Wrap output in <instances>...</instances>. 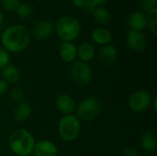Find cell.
I'll return each instance as SVG.
<instances>
[{"mask_svg": "<svg viewBox=\"0 0 157 156\" xmlns=\"http://www.w3.org/2000/svg\"><path fill=\"white\" fill-rule=\"evenodd\" d=\"M30 32L23 25H12L6 28L1 36V46L9 53H20L30 42Z\"/></svg>", "mask_w": 157, "mask_h": 156, "instance_id": "obj_1", "label": "cell"}, {"mask_svg": "<svg viewBox=\"0 0 157 156\" xmlns=\"http://www.w3.org/2000/svg\"><path fill=\"white\" fill-rule=\"evenodd\" d=\"M35 143L32 133L25 129L15 130L8 138L9 149L17 156L31 155Z\"/></svg>", "mask_w": 157, "mask_h": 156, "instance_id": "obj_2", "label": "cell"}, {"mask_svg": "<svg viewBox=\"0 0 157 156\" xmlns=\"http://www.w3.org/2000/svg\"><path fill=\"white\" fill-rule=\"evenodd\" d=\"M54 29L58 37L63 42H73L80 35L82 26L76 17L65 15L56 20Z\"/></svg>", "mask_w": 157, "mask_h": 156, "instance_id": "obj_3", "label": "cell"}, {"mask_svg": "<svg viewBox=\"0 0 157 156\" xmlns=\"http://www.w3.org/2000/svg\"><path fill=\"white\" fill-rule=\"evenodd\" d=\"M103 104L99 97L96 96L86 97L76 104L75 115L80 121L90 122L96 120L102 112Z\"/></svg>", "mask_w": 157, "mask_h": 156, "instance_id": "obj_4", "label": "cell"}, {"mask_svg": "<svg viewBox=\"0 0 157 156\" xmlns=\"http://www.w3.org/2000/svg\"><path fill=\"white\" fill-rule=\"evenodd\" d=\"M81 131V121L75 114L63 115L58 123V133L65 143H72L77 139Z\"/></svg>", "mask_w": 157, "mask_h": 156, "instance_id": "obj_5", "label": "cell"}, {"mask_svg": "<svg viewBox=\"0 0 157 156\" xmlns=\"http://www.w3.org/2000/svg\"><path fill=\"white\" fill-rule=\"evenodd\" d=\"M69 75L75 86L85 87L88 86L92 80V69L89 63L76 60L70 67Z\"/></svg>", "mask_w": 157, "mask_h": 156, "instance_id": "obj_6", "label": "cell"}, {"mask_svg": "<svg viewBox=\"0 0 157 156\" xmlns=\"http://www.w3.org/2000/svg\"><path fill=\"white\" fill-rule=\"evenodd\" d=\"M152 96L145 90H138L133 92L128 100L129 108L134 113H143L146 111L152 103Z\"/></svg>", "mask_w": 157, "mask_h": 156, "instance_id": "obj_7", "label": "cell"}, {"mask_svg": "<svg viewBox=\"0 0 157 156\" xmlns=\"http://www.w3.org/2000/svg\"><path fill=\"white\" fill-rule=\"evenodd\" d=\"M126 43L131 50L140 52L146 48L147 39L143 31L130 29L126 34Z\"/></svg>", "mask_w": 157, "mask_h": 156, "instance_id": "obj_8", "label": "cell"}, {"mask_svg": "<svg viewBox=\"0 0 157 156\" xmlns=\"http://www.w3.org/2000/svg\"><path fill=\"white\" fill-rule=\"evenodd\" d=\"M118 59V51L117 49L111 45L102 46L98 54V61L99 64L105 68H109L113 66Z\"/></svg>", "mask_w": 157, "mask_h": 156, "instance_id": "obj_9", "label": "cell"}, {"mask_svg": "<svg viewBox=\"0 0 157 156\" xmlns=\"http://www.w3.org/2000/svg\"><path fill=\"white\" fill-rule=\"evenodd\" d=\"M54 31L53 24L49 20H40L32 28L30 35L36 40H46L50 38Z\"/></svg>", "mask_w": 157, "mask_h": 156, "instance_id": "obj_10", "label": "cell"}, {"mask_svg": "<svg viewBox=\"0 0 157 156\" xmlns=\"http://www.w3.org/2000/svg\"><path fill=\"white\" fill-rule=\"evenodd\" d=\"M55 105L57 109L63 115H71L75 113L76 102L74 97L68 94H61L57 97Z\"/></svg>", "mask_w": 157, "mask_h": 156, "instance_id": "obj_11", "label": "cell"}, {"mask_svg": "<svg viewBox=\"0 0 157 156\" xmlns=\"http://www.w3.org/2000/svg\"><path fill=\"white\" fill-rule=\"evenodd\" d=\"M32 154L34 156H57L58 148L50 140H40L35 143Z\"/></svg>", "mask_w": 157, "mask_h": 156, "instance_id": "obj_12", "label": "cell"}, {"mask_svg": "<svg viewBox=\"0 0 157 156\" xmlns=\"http://www.w3.org/2000/svg\"><path fill=\"white\" fill-rule=\"evenodd\" d=\"M59 55L63 62L73 63L77 59V47L74 42H63L59 48Z\"/></svg>", "mask_w": 157, "mask_h": 156, "instance_id": "obj_13", "label": "cell"}, {"mask_svg": "<svg viewBox=\"0 0 157 156\" xmlns=\"http://www.w3.org/2000/svg\"><path fill=\"white\" fill-rule=\"evenodd\" d=\"M32 114V107L28 101L17 103L13 108V118L16 121L24 122Z\"/></svg>", "mask_w": 157, "mask_h": 156, "instance_id": "obj_14", "label": "cell"}, {"mask_svg": "<svg viewBox=\"0 0 157 156\" xmlns=\"http://www.w3.org/2000/svg\"><path fill=\"white\" fill-rule=\"evenodd\" d=\"M128 26L131 29L143 31L147 28V18L146 15L141 11H135L129 16L127 18Z\"/></svg>", "mask_w": 157, "mask_h": 156, "instance_id": "obj_15", "label": "cell"}, {"mask_svg": "<svg viewBox=\"0 0 157 156\" xmlns=\"http://www.w3.org/2000/svg\"><path fill=\"white\" fill-rule=\"evenodd\" d=\"M91 38L96 44L100 45L101 47L105 45H109L112 41L111 32L108 29L102 27L94 29L91 32Z\"/></svg>", "mask_w": 157, "mask_h": 156, "instance_id": "obj_16", "label": "cell"}, {"mask_svg": "<svg viewBox=\"0 0 157 156\" xmlns=\"http://www.w3.org/2000/svg\"><path fill=\"white\" fill-rule=\"evenodd\" d=\"M96 56V49L89 42H83L77 47V58L84 63L91 62Z\"/></svg>", "mask_w": 157, "mask_h": 156, "instance_id": "obj_17", "label": "cell"}, {"mask_svg": "<svg viewBox=\"0 0 157 156\" xmlns=\"http://www.w3.org/2000/svg\"><path fill=\"white\" fill-rule=\"evenodd\" d=\"M141 147L147 153H153L155 151L157 146L156 136L152 131H145L140 139Z\"/></svg>", "mask_w": 157, "mask_h": 156, "instance_id": "obj_18", "label": "cell"}, {"mask_svg": "<svg viewBox=\"0 0 157 156\" xmlns=\"http://www.w3.org/2000/svg\"><path fill=\"white\" fill-rule=\"evenodd\" d=\"M1 71V78L4 79L8 85H14L17 83L20 77L19 70L14 64L8 63Z\"/></svg>", "mask_w": 157, "mask_h": 156, "instance_id": "obj_19", "label": "cell"}, {"mask_svg": "<svg viewBox=\"0 0 157 156\" xmlns=\"http://www.w3.org/2000/svg\"><path fill=\"white\" fill-rule=\"evenodd\" d=\"M92 16L94 20L101 26L109 25L111 19V16L109 9L104 6H98L97 9L92 13Z\"/></svg>", "mask_w": 157, "mask_h": 156, "instance_id": "obj_20", "label": "cell"}, {"mask_svg": "<svg viewBox=\"0 0 157 156\" xmlns=\"http://www.w3.org/2000/svg\"><path fill=\"white\" fill-rule=\"evenodd\" d=\"M147 28L153 35L157 34V8L152 9L147 12Z\"/></svg>", "mask_w": 157, "mask_h": 156, "instance_id": "obj_21", "label": "cell"}, {"mask_svg": "<svg viewBox=\"0 0 157 156\" xmlns=\"http://www.w3.org/2000/svg\"><path fill=\"white\" fill-rule=\"evenodd\" d=\"M15 12L19 17L26 18V17H29L33 14V8H32L31 5L29 3L21 2Z\"/></svg>", "mask_w": 157, "mask_h": 156, "instance_id": "obj_22", "label": "cell"}, {"mask_svg": "<svg viewBox=\"0 0 157 156\" xmlns=\"http://www.w3.org/2000/svg\"><path fill=\"white\" fill-rule=\"evenodd\" d=\"M26 94L24 90L20 87H15L9 92V98L15 103H20L25 100Z\"/></svg>", "mask_w": 157, "mask_h": 156, "instance_id": "obj_23", "label": "cell"}, {"mask_svg": "<svg viewBox=\"0 0 157 156\" xmlns=\"http://www.w3.org/2000/svg\"><path fill=\"white\" fill-rule=\"evenodd\" d=\"M20 3L21 0H1L3 8L9 12H15Z\"/></svg>", "mask_w": 157, "mask_h": 156, "instance_id": "obj_24", "label": "cell"}, {"mask_svg": "<svg viewBox=\"0 0 157 156\" xmlns=\"http://www.w3.org/2000/svg\"><path fill=\"white\" fill-rule=\"evenodd\" d=\"M10 62V55L1 45H0V70L6 66Z\"/></svg>", "mask_w": 157, "mask_h": 156, "instance_id": "obj_25", "label": "cell"}, {"mask_svg": "<svg viewBox=\"0 0 157 156\" xmlns=\"http://www.w3.org/2000/svg\"><path fill=\"white\" fill-rule=\"evenodd\" d=\"M140 6L146 12L157 8V0H140Z\"/></svg>", "mask_w": 157, "mask_h": 156, "instance_id": "obj_26", "label": "cell"}, {"mask_svg": "<svg viewBox=\"0 0 157 156\" xmlns=\"http://www.w3.org/2000/svg\"><path fill=\"white\" fill-rule=\"evenodd\" d=\"M98 6L93 1V0H86V2L85 3L84 6H83V10L87 13V14H92L98 7Z\"/></svg>", "mask_w": 157, "mask_h": 156, "instance_id": "obj_27", "label": "cell"}, {"mask_svg": "<svg viewBox=\"0 0 157 156\" xmlns=\"http://www.w3.org/2000/svg\"><path fill=\"white\" fill-rule=\"evenodd\" d=\"M121 156H141L139 152L132 146H127L124 147L122 152H121Z\"/></svg>", "mask_w": 157, "mask_h": 156, "instance_id": "obj_28", "label": "cell"}, {"mask_svg": "<svg viewBox=\"0 0 157 156\" xmlns=\"http://www.w3.org/2000/svg\"><path fill=\"white\" fill-rule=\"evenodd\" d=\"M9 85L2 78H0V97L5 96L8 91Z\"/></svg>", "mask_w": 157, "mask_h": 156, "instance_id": "obj_29", "label": "cell"}, {"mask_svg": "<svg viewBox=\"0 0 157 156\" xmlns=\"http://www.w3.org/2000/svg\"><path fill=\"white\" fill-rule=\"evenodd\" d=\"M86 0H73V5L76 8H83Z\"/></svg>", "mask_w": 157, "mask_h": 156, "instance_id": "obj_30", "label": "cell"}, {"mask_svg": "<svg viewBox=\"0 0 157 156\" xmlns=\"http://www.w3.org/2000/svg\"><path fill=\"white\" fill-rule=\"evenodd\" d=\"M151 107L153 108V111L156 114L157 113V97H154L152 99Z\"/></svg>", "mask_w": 157, "mask_h": 156, "instance_id": "obj_31", "label": "cell"}, {"mask_svg": "<svg viewBox=\"0 0 157 156\" xmlns=\"http://www.w3.org/2000/svg\"><path fill=\"white\" fill-rule=\"evenodd\" d=\"M98 6H102L103 5H106L109 0H93Z\"/></svg>", "mask_w": 157, "mask_h": 156, "instance_id": "obj_32", "label": "cell"}, {"mask_svg": "<svg viewBox=\"0 0 157 156\" xmlns=\"http://www.w3.org/2000/svg\"><path fill=\"white\" fill-rule=\"evenodd\" d=\"M3 21H4V14H3L2 10L0 9V25L3 23Z\"/></svg>", "mask_w": 157, "mask_h": 156, "instance_id": "obj_33", "label": "cell"}, {"mask_svg": "<svg viewBox=\"0 0 157 156\" xmlns=\"http://www.w3.org/2000/svg\"><path fill=\"white\" fill-rule=\"evenodd\" d=\"M143 156H155V155H153V154H144V155H143Z\"/></svg>", "mask_w": 157, "mask_h": 156, "instance_id": "obj_34", "label": "cell"}, {"mask_svg": "<svg viewBox=\"0 0 157 156\" xmlns=\"http://www.w3.org/2000/svg\"><path fill=\"white\" fill-rule=\"evenodd\" d=\"M29 156H34V155H33V154H31V155H29Z\"/></svg>", "mask_w": 157, "mask_h": 156, "instance_id": "obj_35", "label": "cell"}]
</instances>
